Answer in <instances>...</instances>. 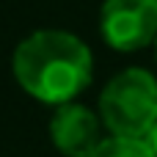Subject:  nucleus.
Listing matches in <instances>:
<instances>
[{"label": "nucleus", "mask_w": 157, "mask_h": 157, "mask_svg": "<svg viewBox=\"0 0 157 157\" xmlns=\"http://www.w3.org/2000/svg\"><path fill=\"white\" fill-rule=\"evenodd\" d=\"M91 50L66 30H36L14 52L17 83L50 105L72 102L91 83Z\"/></svg>", "instance_id": "nucleus-1"}, {"label": "nucleus", "mask_w": 157, "mask_h": 157, "mask_svg": "<svg viewBox=\"0 0 157 157\" xmlns=\"http://www.w3.org/2000/svg\"><path fill=\"white\" fill-rule=\"evenodd\" d=\"M99 113L113 135L144 138L157 124V77L146 69H124L105 86Z\"/></svg>", "instance_id": "nucleus-2"}, {"label": "nucleus", "mask_w": 157, "mask_h": 157, "mask_svg": "<svg viewBox=\"0 0 157 157\" xmlns=\"http://www.w3.org/2000/svg\"><path fill=\"white\" fill-rule=\"evenodd\" d=\"M99 25L113 50H141L157 36V0H105Z\"/></svg>", "instance_id": "nucleus-3"}, {"label": "nucleus", "mask_w": 157, "mask_h": 157, "mask_svg": "<svg viewBox=\"0 0 157 157\" xmlns=\"http://www.w3.org/2000/svg\"><path fill=\"white\" fill-rule=\"evenodd\" d=\"M52 144L66 157H88L91 149L99 144V121L83 105H61L50 121Z\"/></svg>", "instance_id": "nucleus-4"}, {"label": "nucleus", "mask_w": 157, "mask_h": 157, "mask_svg": "<svg viewBox=\"0 0 157 157\" xmlns=\"http://www.w3.org/2000/svg\"><path fill=\"white\" fill-rule=\"evenodd\" d=\"M88 157H155V155H152V149L144 138H119V135H113V138L99 141Z\"/></svg>", "instance_id": "nucleus-5"}, {"label": "nucleus", "mask_w": 157, "mask_h": 157, "mask_svg": "<svg viewBox=\"0 0 157 157\" xmlns=\"http://www.w3.org/2000/svg\"><path fill=\"white\" fill-rule=\"evenodd\" d=\"M144 141L149 144V149H152V155L157 157V124L152 127V130H149V132H146V135H144Z\"/></svg>", "instance_id": "nucleus-6"}]
</instances>
